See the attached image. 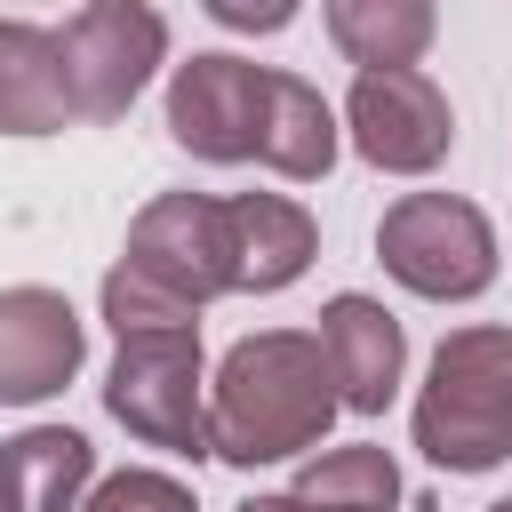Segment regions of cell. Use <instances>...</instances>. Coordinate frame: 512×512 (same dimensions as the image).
I'll use <instances>...</instances> for the list:
<instances>
[{
  "label": "cell",
  "mask_w": 512,
  "mask_h": 512,
  "mask_svg": "<svg viewBox=\"0 0 512 512\" xmlns=\"http://www.w3.org/2000/svg\"><path fill=\"white\" fill-rule=\"evenodd\" d=\"M240 512H304V504H296V496H248Z\"/></svg>",
  "instance_id": "cell-19"
},
{
  "label": "cell",
  "mask_w": 512,
  "mask_h": 512,
  "mask_svg": "<svg viewBox=\"0 0 512 512\" xmlns=\"http://www.w3.org/2000/svg\"><path fill=\"white\" fill-rule=\"evenodd\" d=\"M80 312L56 288H0V408H32L80 368Z\"/></svg>",
  "instance_id": "cell-9"
},
{
  "label": "cell",
  "mask_w": 512,
  "mask_h": 512,
  "mask_svg": "<svg viewBox=\"0 0 512 512\" xmlns=\"http://www.w3.org/2000/svg\"><path fill=\"white\" fill-rule=\"evenodd\" d=\"M312 248H320V224L296 200H280V192H240L232 200V288L240 296L288 288L312 264Z\"/></svg>",
  "instance_id": "cell-11"
},
{
  "label": "cell",
  "mask_w": 512,
  "mask_h": 512,
  "mask_svg": "<svg viewBox=\"0 0 512 512\" xmlns=\"http://www.w3.org/2000/svg\"><path fill=\"white\" fill-rule=\"evenodd\" d=\"M208 16L216 24H240V32H280L296 8L288 0H208Z\"/></svg>",
  "instance_id": "cell-18"
},
{
  "label": "cell",
  "mask_w": 512,
  "mask_h": 512,
  "mask_svg": "<svg viewBox=\"0 0 512 512\" xmlns=\"http://www.w3.org/2000/svg\"><path fill=\"white\" fill-rule=\"evenodd\" d=\"M336 376L320 360V336L304 328H264L240 336L208 384V456L224 464H280L320 448L336 424Z\"/></svg>",
  "instance_id": "cell-1"
},
{
  "label": "cell",
  "mask_w": 512,
  "mask_h": 512,
  "mask_svg": "<svg viewBox=\"0 0 512 512\" xmlns=\"http://www.w3.org/2000/svg\"><path fill=\"white\" fill-rule=\"evenodd\" d=\"M320 360L336 376V400L352 416H384V400L400 392V360L408 336L376 296H328L320 304Z\"/></svg>",
  "instance_id": "cell-10"
},
{
  "label": "cell",
  "mask_w": 512,
  "mask_h": 512,
  "mask_svg": "<svg viewBox=\"0 0 512 512\" xmlns=\"http://www.w3.org/2000/svg\"><path fill=\"white\" fill-rule=\"evenodd\" d=\"M376 256L400 288L432 296V304H464L496 280V232L472 200L456 192H408L384 208L376 224Z\"/></svg>",
  "instance_id": "cell-5"
},
{
  "label": "cell",
  "mask_w": 512,
  "mask_h": 512,
  "mask_svg": "<svg viewBox=\"0 0 512 512\" xmlns=\"http://www.w3.org/2000/svg\"><path fill=\"white\" fill-rule=\"evenodd\" d=\"M488 512H512V496H496V504H488Z\"/></svg>",
  "instance_id": "cell-20"
},
{
  "label": "cell",
  "mask_w": 512,
  "mask_h": 512,
  "mask_svg": "<svg viewBox=\"0 0 512 512\" xmlns=\"http://www.w3.org/2000/svg\"><path fill=\"white\" fill-rule=\"evenodd\" d=\"M200 328H144L120 336L112 376H104V408L168 456H208V392H200Z\"/></svg>",
  "instance_id": "cell-4"
},
{
  "label": "cell",
  "mask_w": 512,
  "mask_h": 512,
  "mask_svg": "<svg viewBox=\"0 0 512 512\" xmlns=\"http://www.w3.org/2000/svg\"><path fill=\"white\" fill-rule=\"evenodd\" d=\"M88 480H96V448L72 424H32L0 440V512H80Z\"/></svg>",
  "instance_id": "cell-12"
},
{
  "label": "cell",
  "mask_w": 512,
  "mask_h": 512,
  "mask_svg": "<svg viewBox=\"0 0 512 512\" xmlns=\"http://www.w3.org/2000/svg\"><path fill=\"white\" fill-rule=\"evenodd\" d=\"M432 8L424 0H328V32L360 72H416L432 48Z\"/></svg>",
  "instance_id": "cell-15"
},
{
  "label": "cell",
  "mask_w": 512,
  "mask_h": 512,
  "mask_svg": "<svg viewBox=\"0 0 512 512\" xmlns=\"http://www.w3.org/2000/svg\"><path fill=\"white\" fill-rule=\"evenodd\" d=\"M72 128V88L56 32L40 24H0V136H56Z\"/></svg>",
  "instance_id": "cell-13"
},
{
  "label": "cell",
  "mask_w": 512,
  "mask_h": 512,
  "mask_svg": "<svg viewBox=\"0 0 512 512\" xmlns=\"http://www.w3.org/2000/svg\"><path fill=\"white\" fill-rule=\"evenodd\" d=\"M56 56H64L72 120H120L136 104V88L152 80V64L168 56V24L136 0H88L64 16Z\"/></svg>",
  "instance_id": "cell-6"
},
{
  "label": "cell",
  "mask_w": 512,
  "mask_h": 512,
  "mask_svg": "<svg viewBox=\"0 0 512 512\" xmlns=\"http://www.w3.org/2000/svg\"><path fill=\"white\" fill-rule=\"evenodd\" d=\"M256 120H264V64L240 56H192L168 80V136L192 160H256Z\"/></svg>",
  "instance_id": "cell-8"
},
{
  "label": "cell",
  "mask_w": 512,
  "mask_h": 512,
  "mask_svg": "<svg viewBox=\"0 0 512 512\" xmlns=\"http://www.w3.org/2000/svg\"><path fill=\"white\" fill-rule=\"evenodd\" d=\"M344 120H352L360 160L368 168H392V176H424L456 144V112H448V96L424 72H360Z\"/></svg>",
  "instance_id": "cell-7"
},
{
  "label": "cell",
  "mask_w": 512,
  "mask_h": 512,
  "mask_svg": "<svg viewBox=\"0 0 512 512\" xmlns=\"http://www.w3.org/2000/svg\"><path fill=\"white\" fill-rule=\"evenodd\" d=\"M416 448L440 472H488L512 456V328L440 336L416 392Z\"/></svg>",
  "instance_id": "cell-3"
},
{
  "label": "cell",
  "mask_w": 512,
  "mask_h": 512,
  "mask_svg": "<svg viewBox=\"0 0 512 512\" xmlns=\"http://www.w3.org/2000/svg\"><path fill=\"white\" fill-rule=\"evenodd\" d=\"M304 512H400V472H392V456L384 448H368V440H352V448H328V456H312L304 472H296V488H288Z\"/></svg>",
  "instance_id": "cell-16"
},
{
  "label": "cell",
  "mask_w": 512,
  "mask_h": 512,
  "mask_svg": "<svg viewBox=\"0 0 512 512\" xmlns=\"http://www.w3.org/2000/svg\"><path fill=\"white\" fill-rule=\"evenodd\" d=\"M256 160L280 168V176H296V184H312V176L336 168V112H328V96H320L312 80H296V72H264Z\"/></svg>",
  "instance_id": "cell-14"
},
{
  "label": "cell",
  "mask_w": 512,
  "mask_h": 512,
  "mask_svg": "<svg viewBox=\"0 0 512 512\" xmlns=\"http://www.w3.org/2000/svg\"><path fill=\"white\" fill-rule=\"evenodd\" d=\"M80 512H200V504L168 472H112L96 480V496H80Z\"/></svg>",
  "instance_id": "cell-17"
},
{
  "label": "cell",
  "mask_w": 512,
  "mask_h": 512,
  "mask_svg": "<svg viewBox=\"0 0 512 512\" xmlns=\"http://www.w3.org/2000/svg\"><path fill=\"white\" fill-rule=\"evenodd\" d=\"M208 296H232V200L160 192L128 224L120 264L104 272V320H112V336L192 328V312Z\"/></svg>",
  "instance_id": "cell-2"
}]
</instances>
